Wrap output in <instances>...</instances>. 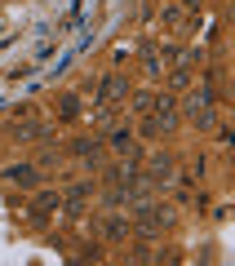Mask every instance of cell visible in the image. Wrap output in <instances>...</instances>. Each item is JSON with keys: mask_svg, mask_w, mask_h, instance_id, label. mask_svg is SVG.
<instances>
[{"mask_svg": "<svg viewBox=\"0 0 235 266\" xmlns=\"http://www.w3.org/2000/svg\"><path fill=\"white\" fill-rule=\"evenodd\" d=\"M9 178H14V182H27V186H32V182H36V173H32V168H14Z\"/></svg>", "mask_w": 235, "mask_h": 266, "instance_id": "obj_1", "label": "cell"}]
</instances>
